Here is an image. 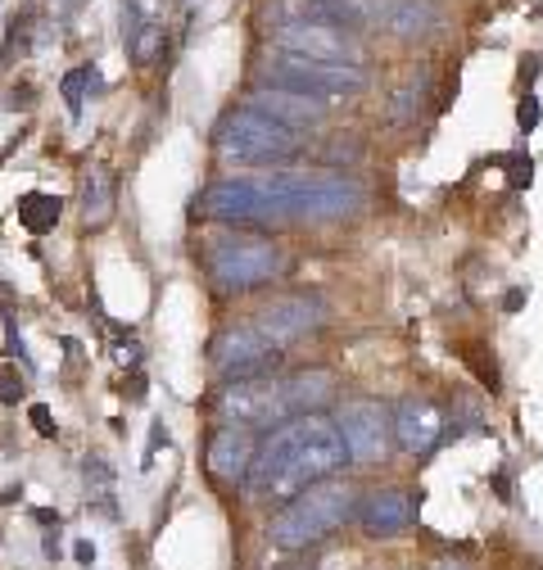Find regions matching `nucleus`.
I'll return each mask as SVG.
<instances>
[{
	"mask_svg": "<svg viewBox=\"0 0 543 570\" xmlns=\"http://www.w3.org/2000/svg\"><path fill=\"white\" fill-rule=\"evenodd\" d=\"M367 204V190L345 173H272L231 177L199 195V213L218 223H335Z\"/></svg>",
	"mask_w": 543,
	"mask_h": 570,
	"instance_id": "f257e3e1",
	"label": "nucleus"
},
{
	"mask_svg": "<svg viewBox=\"0 0 543 570\" xmlns=\"http://www.w3.org/2000/svg\"><path fill=\"white\" fill-rule=\"evenodd\" d=\"M349 453L339 440L335 421L317 416H295L277 431H267V440L254 453V466L245 475V489L254 498H295L308 484L330 480L335 471H345Z\"/></svg>",
	"mask_w": 543,
	"mask_h": 570,
	"instance_id": "f03ea898",
	"label": "nucleus"
},
{
	"mask_svg": "<svg viewBox=\"0 0 543 570\" xmlns=\"http://www.w3.org/2000/svg\"><path fill=\"white\" fill-rule=\"evenodd\" d=\"M335 399V381L326 372H299L286 381H231L218 394V412L231 425L245 431H277V425L295 421V416H317L326 403Z\"/></svg>",
	"mask_w": 543,
	"mask_h": 570,
	"instance_id": "7ed1b4c3",
	"label": "nucleus"
},
{
	"mask_svg": "<svg viewBox=\"0 0 543 570\" xmlns=\"http://www.w3.org/2000/svg\"><path fill=\"white\" fill-rule=\"evenodd\" d=\"M349 517H354V489L339 480H322V484H308L304 493H295L290 503L272 517L267 539L286 552H299L308 543L330 539Z\"/></svg>",
	"mask_w": 543,
	"mask_h": 570,
	"instance_id": "20e7f679",
	"label": "nucleus"
},
{
	"mask_svg": "<svg viewBox=\"0 0 543 570\" xmlns=\"http://www.w3.org/2000/svg\"><path fill=\"white\" fill-rule=\"evenodd\" d=\"M313 19H330L339 28H367L385 37H422L444 23V10L435 0H313Z\"/></svg>",
	"mask_w": 543,
	"mask_h": 570,
	"instance_id": "39448f33",
	"label": "nucleus"
},
{
	"mask_svg": "<svg viewBox=\"0 0 543 570\" xmlns=\"http://www.w3.org/2000/svg\"><path fill=\"white\" fill-rule=\"evenodd\" d=\"M214 146L223 164H282L299 155L304 136H295V127H282L254 109H231L214 131Z\"/></svg>",
	"mask_w": 543,
	"mask_h": 570,
	"instance_id": "423d86ee",
	"label": "nucleus"
},
{
	"mask_svg": "<svg viewBox=\"0 0 543 570\" xmlns=\"http://www.w3.org/2000/svg\"><path fill=\"white\" fill-rule=\"evenodd\" d=\"M204 267L218 281V291H258L286 272V254L263 236H223L204 254Z\"/></svg>",
	"mask_w": 543,
	"mask_h": 570,
	"instance_id": "0eeeda50",
	"label": "nucleus"
},
{
	"mask_svg": "<svg viewBox=\"0 0 543 570\" xmlns=\"http://www.w3.org/2000/svg\"><path fill=\"white\" fill-rule=\"evenodd\" d=\"M263 87H286L313 100H345L367 91V68H345V63H317L299 55H272L263 63Z\"/></svg>",
	"mask_w": 543,
	"mask_h": 570,
	"instance_id": "6e6552de",
	"label": "nucleus"
},
{
	"mask_svg": "<svg viewBox=\"0 0 543 570\" xmlns=\"http://www.w3.org/2000/svg\"><path fill=\"white\" fill-rule=\"evenodd\" d=\"M277 46L286 55H299V59L345 63V68H363V59H367L363 41L349 28H339L330 19H313V14H295V19L277 23Z\"/></svg>",
	"mask_w": 543,
	"mask_h": 570,
	"instance_id": "1a4fd4ad",
	"label": "nucleus"
},
{
	"mask_svg": "<svg viewBox=\"0 0 543 570\" xmlns=\"http://www.w3.org/2000/svg\"><path fill=\"white\" fill-rule=\"evenodd\" d=\"M335 431H339V440H345L349 462H358V466H376V462L389 458L394 421L376 399H349L335 416Z\"/></svg>",
	"mask_w": 543,
	"mask_h": 570,
	"instance_id": "9d476101",
	"label": "nucleus"
},
{
	"mask_svg": "<svg viewBox=\"0 0 543 570\" xmlns=\"http://www.w3.org/2000/svg\"><path fill=\"white\" fill-rule=\"evenodd\" d=\"M277 363H282V348H272L254 326H231L214 344V367L227 385L231 381H263V376L277 372Z\"/></svg>",
	"mask_w": 543,
	"mask_h": 570,
	"instance_id": "9b49d317",
	"label": "nucleus"
},
{
	"mask_svg": "<svg viewBox=\"0 0 543 570\" xmlns=\"http://www.w3.org/2000/svg\"><path fill=\"white\" fill-rule=\"evenodd\" d=\"M326 322V304L317 295H286V299H272L249 326L272 344V348H286L295 340H304L308 331H317Z\"/></svg>",
	"mask_w": 543,
	"mask_h": 570,
	"instance_id": "f8f14e48",
	"label": "nucleus"
},
{
	"mask_svg": "<svg viewBox=\"0 0 543 570\" xmlns=\"http://www.w3.org/2000/svg\"><path fill=\"white\" fill-rule=\"evenodd\" d=\"M389 421H394V444L413 458L431 453L444 440V412L431 399H403Z\"/></svg>",
	"mask_w": 543,
	"mask_h": 570,
	"instance_id": "ddd939ff",
	"label": "nucleus"
},
{
	"mask_svg": "<svg viewBox=\"0 0 543 570\" xmlns=\"http://www.w3.org/2000/svg\"><path fill=\"white\" fill-rule=\"evenodd\" d=\"M245 109L272 118V122H282V127H317L326 122V100H313V96H299V91H286V87H258L249 91Z\"/></svg>",
	"mask_w": 543,
	"mask_h": 570,
	"instance_id": "4468645a",
	"label": "nucleus"
},
{
	"mask_svg": "<svg viewBox=\"0 0 543 570\" xmlns=\"http://www.w3.org/2000/svg\"><path fill=\"white\" fill-rule=\"evenodd\" d=\"M358 525L372 539H389L398 530L413 525V493L407 489H372L358 508Z\"/></svg>",
	"mask_w": 543,
	"mask_h": 570,
	"instance_id": "2eb2a0df",
	"label": "nucleus"
},
{
	"mask_svg": "<svg viewBox=\"0 0 543 570\" xmlns=\"http://www.w3.org/2000/svg\"><path fill=\"white\" fill-rule=\"evenodd\" d=\"M254 431H245V425H223V431L214 435L209 444V471L223 480V484H245L249 466H254Z\"/></svg>",
	"mask_w": 543,
	"mask_h": 570,
	"instance_id": "dca6fc26",
	"label": "nucleus"
},
{
	"mask_svg": "<svg viewBox=\"0 0 543 570\" xmlns=\"http://www.w3.org/2000/svg\"><path fill=\"white\" fill-rule=\"evenodd\" d=\"M109 213H113V173L96 168L87 177V190H82V218H87V227H105Z\"/></svg>",
	"mask_w": 543,
	"mask_h": 570,
	"instance_id": "f3484780",
	"label": "nucleus"
},
{
	"mask_svg": "<svg viewBox=\"0 0 543 570\" xmlns=\"http://www.w3.org/2000/svg\"><path fill=\"white\" fill-rule=\"evenodd\" d=\"M59 213H63V204L55 199V195H41V190H32V195H23L19 199V223L28 227V232H50L55 223H59Z\"/></svg>",
	"mask_w": 543,
	"mask_h": 570,
	"instance_id": "a211bd4d",
	"label": "nucleus"
},
{
	"mask_svg": "<svg viewBox=\"0 0 543 570\" xmlns=\"http://www.w3.org/2000/svg\"><path fill=\"white\" fill-rule=\"evenodd\" d=\"M87 82H91V68H78V73L63 78V96H68V105H73V109L82 105V87H87Z\"/></svg>",
	"mask_w": 543,
	"mask_h": 570,
	"instance_id": "6ab92c4d",
	"label": "nucleus"
},
{
	"mask_svg": "<svg viewBox=\"0 0 543 570\" xmlns=\"http://www.w3.org/2000/svg\"><path fill=\"white\" fill-rule=\"evenodd\" d=\"M19 394H23L19 376L14 372H0V403H19Z\"/></svg>",
	"mask_w": 543,
	"mask_h": 570,
	"instance_id": "aec40b11",
	"label": "nucleus"
},
{
	"mask_svg": "<svg viewBox=\"0 0 543 570\" xmlns=\"http://www.w3.org/2000/svg\"><path fill=\"white\" fill-rule=\"evenodd\" d=\"M32 425H37V435H55V421H50V407L46 403H32Z\"/></svg>",
	"mask_w": 543,
	"mask_h": 570,
	"instance_id": "412c9836",
	"label": "nucleus"
},
{
	"mask_svg": "<svg viewBox=\"0 0 543 570\" xmlns=\"http://www.w3.org/2000/svg\"><path fill=\"white\" fill-rule=\"evenodd\" d=\"M534 122H539V100L530 96V100L521 105V127H534Z\"/></svg>",
	"mask_w": 543,
	"mask_h": 570,
	"instance_id": "4be33fe9",
	"label": "nucleus"
},
{
	"mask_svg": "<svg viewBox=\"0 0 543 570\" xmlns=\"http://www.w3.org/2000/svg\"><path fill=\"white\" fill-rule=\"evenodd\" d=\"M73 557H78L82 566H91V561H96V548H91V543H78V548H73Z\"/></svg>",
	"mask_w": 543,
	"mask_h": 570,
	"instance_id": "5701e85b",
	"label": "nucleus"
},
{
	"mask_svg": "<svg viewBox=\"0 0 543 570\" xmlns=\"http://www.w3.org/2000/svg\"><path fill=\"white\" fill-rule=\"evenodd\" d=\"M444 570H466V566H444Z\"/></svg>",
	"mask_w": 543,
	"mask_h": 570,
	"instance_id": "b1692460",
	"label": "nucleus"
}]
</instances>
